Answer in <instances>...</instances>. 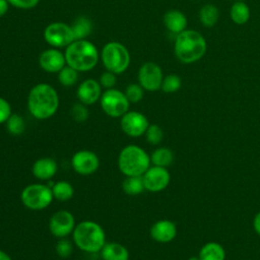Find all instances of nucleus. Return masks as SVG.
<instances>
[{
  "label": "nucleus",
  "mask_w": 260,
  "mask_h": 260,
  "mask_svg": "<svg viewBox=\"0 0 260 260\" xmlns=\"http://www.w3.org/2000/svg\"><path fill=\"white\" fill-rule=\"evenodd\" d=\"M59 95L55 87L48 83L34 85L27 95V110L37 120H47L58 111Z\"/></svg>",
  "instance_id": "1"
},
{
  "label": "nucleus",
  "mask_w": 260,
  "mask_h": 260,
  "mask_svg": "<svg viewBox=\"0 0 260 260\" xmlns=\"http://www.w3.org/2000/svg\"><path fill=\"white\" fill-rule=\"evenodd\" d=\"M207 51V43L203 35L194 29H185L175 38L174 53L184 64H192L202 59Z\"/></svg>",
  "instance_id": "2"
},
{
  "label": "nucleus",
  "mask_w": 260,
  "mask_h": 260,
  "mask_svg": "<svg viewBox=\"0 0 260 260\" xmlns=\"http://www.w3.org/2000/svg\"><path fill=\"white\" fill-rule=\"evenodd\" d=\"M66 64L78 72H86L93 69L100 59L96 46L84 40H75L65 48Z\"/></svg>",
  "instance_id": "3"
},
{
  "label": "nucleus",
  "mask_w": 260,
  "mask_h": 260,
  "mask_svg": "<svg viewBox=\"0 0 260 260\" xmlns=\"http://www.w3.org/2000/svg\"><path fill=\"white\" fill-rule=\"evenodd\" d=\"M72 242L85 253H100L107 243L106 233L100 223L93 220H82L75 225L72 233Z\"/></svg>",
  "instance_id": "4"
},
{
  "label": "nucleus",
  "mask_w": 260,
  "mask_h": 260,
  "mask_svg": "<svg viewBox=\"0 0 260 260\" xmlns=\"http://www.w3.org/2000/svg\"><path fill=\"white\" fill-rule=\"evenodd\" d=\"M119 171L125 176H142L150 167V155L140 146L129 144L124 146L117 159Z\"/></svg>",
  "instance_id": "5"
},
{
  "label": "nucleus",
  "mask_w": 260,
  "mask_h": 260,
  "mask_svg": "<svg viewBox=\"0 0 260 260\" xmlns=\"http://www.w3.org/2000/svg\"><path fill=\"white\" fill-rule=\"evenodd\" d=\"M101 59L106 70L117 75L124 73L130 65V53L121 43L113 41L107 43L101 52Z\"/></svg>",
  "instance_id": "6"
},
{
  "label": "nucleus",
  "mask_w": 260,
  "mask_h": 260,
  "mask_svg": "<svg viewBox=\"0 0 260 260\" xmlns=\"http://www.w3.org/2000/svg\"><path fill=\"white\" fill-rule=\"evenodd\" d=\"M53 199L51 187L42 183L29 184L20 192V201L23 206L34 211L46 209L51 205Z\"/></svg>",
  "instance_id": "7"
},
{
  "label": "nucleus",
  "mask_w": 260,
  "mask_h": 260,
  "mask_svg": "<svg viewBox=\"0 0 260 260\" xmlns=\"http://www.w3.org/2000/svg\"><path fill=\"white\" fill-rule=\"evenodd\" d=\"M100 105L104 113L111 118H121L129 111L130 107V103L124 91L115 87L103 91Z\"/></svg>",
  "instance_id": "8"
},
{
  "label": "nucleus",
  "mask_w": 260,
  "mask_h": 260,
  "mask_svg": "<svg viewBox=\"0 0 260 260\" xmlns=\"http://www.w3.org/2000/svg\"><path fill=\"white\" fill-rule=\"evenodd\" d=\"M44 39L52 48H66L75 41L71 25L62 22L54 21L49 23L44 29Z\"/></svg>",
  "instance_id": "9"
},
{
  "label": "nucleus",
  "mask_w": 260,
  "mask_h": 260,
  "mask_svg": "<svg viewBox=\"0 0 260 260\" xmlns=\"http://www.w3.org/2000/svg\"><path fill=\"white\" fill-rule=\"evenodd\" d=\"M164 79V73L160 66L155 62L143 63L137 73L138 83L146 91H156L160 89Z\"/></svg>",
  "instance_id": "10"
},
{
  "label": "nucleus",
  "mask_w": 260,
  "mask_h": 260,
  "mask_svg": "<svg viewBox=\"0 0 260 260\" xmlns=\"http://www.w3.org/2000/svg\"><path fill=\"white\" fill-rule=\"evenodd\" d=\"M149 126L146 116L138 111H128L120 118L121 130L129 137L138 138L144 135Z\"/></svg>",
  "instance_id": "11"
},
{
  "label": "nucleus",
  "mask_w": 260,
  "mask_h": 260,
  "mask_svg": "<svg viewBox=\"0 0 260 260\" xmlns=\"http://www.w3.org/2000/svg\"><path fill=\"white\" fill-rule=\"evenodd\" d=\"M76 222L74 215L68 210H58L49 219V231L50 233L58 238H67L72 235L75 229Z\"/></svg>",
  "instance_id": "12"
},
{
  "label": "nucleus",
  "mask_w": 260,
  "mask_h": 260,
  "mask_svg": "<svg viewBox=\"0 0 260 260\" xmlns=\"http://www.w3.org/2000/svg\"><path fill=\"white\" fill-rule=\"evenodd\" d=\"M71 167L76 174L89 176L94 174L100 168V158L98 154L91 150L80 149L72 155Z\"/></svg>",
  "instance_id": "13"
},
{
  "label": "nucleus",
  "mask_w": 260,
  "mask_h": 260,
  "mask_svg": "<svg viewBox=\"0 0 260 260\" xmlns=\"http://www.w3.org/2000/svg\"><path fill=\"white\" fill-rule=\"evenodd\" d=\"M145 190L156 193L165 190L171 181V175L167 168L151 166L142 175Z\"/></svg>",
  "instance_id": "14"
},
{
  "label": "nucleus",
  "mask_w": 260,
  "mask_h": 260,
  "mask_svg": "<svg viewBox=\"0 0 260 260\" xmlns=\"http://www.w3.org/2000/svg\"><path fill=\"white\" fill-rule=\"evenodd\" d=\"M39 65L48 73H58L67 65L64 52L57 48H50L43 51L39 56Z\"/></svg>",
  "instance_id": "15"
},
{
  "label": "nucleus",
  "mask_w": 260,
  "mask_h": 260,
  "mask_svg": "<svg viewBox=\"0 0 260 260\" xmlns=\"http://www.w3.org/2000/svg\"><path fill=\"white\" fill-rule=\"evenodd\" d=\"M102 88L103 87L100 84L99 80H95L93 78L84 79L79 83L76 90V96L78 99V102L86 106H90L95 104L96 102H100L103 93Z\"/></svg>",
  "instance_id": "16"
},
{
  "label": "nucleus",
  "mask_w": 260,
  "mask_h": 260,
  "mask_svg": "<svg viewBox=\"0 0 260 260\" xmlns=\"http://www.w3.org/2000/svg\"><path fill=\"white\" fill-rule=\"evenodd\" d=\"M149 234L152 240L157 243H170L177 236V226L172 220L159 219L151 225Z\"/></svg>",
  "instance_id": "17"
},
{
  "label": "nucleus",
  "mask_w": 260,
  "mask_h": 260,
  "mask_svg": "<svg viewBox=\"0 0 260 260\" xmlns=\"http://www.w3.org/2000/svg\"><path fill=\"white\" fill-rule=\"evenodd\" d=\"M58 171L57 161L50 156L40 157L31 166L32 176L40 181L51 180Z\"/></svg>",
  "instance_id": "18"
},
{
  "label": "nucleus",
  "mask_w": 260,
  "mask_h": 260,
  "mask_svg": "<svg viewBox=\"0 0 260 260\" xmlns=\"http://www.w3.org/2000/svg\"><path fill=\"white\" fill-rule=\"evenodd\" d=\"M166 28L174 35H178L187 28L188 19L187 16L178 9L168 10L162 17Z\"/></svg>",
  "instance_id": "19"
},
{
  "label": "nucleus",
  "mask_w": 260,
  "mask_h": 260,
  "mask_svg": "<svg viewBox=\"0 0 260 260\" xmlns=\"http://www.w3.org/2000/svg\"><path fill=\"white\" fill-rule=\"evenodd\" d=\"M100 255L103 260H129L130 257L128 249L118 242L106 243Z\"/></svg>",
  "instance_id": "20"
},
{
  "label": "nucleus",
  "mask_w": 260,
  "mask_h": 260,
  "mask_svg": "<svg viewBox=\"0 0 260 260\" xmlns=\"http://www.w3.org/2000/svg\"><path fill=\"white\" fill-rule=\"evenodd\" d=\"M230 16L232 21L238 25L247 23L251 16V11L248 4L244 1H235L231 6Z\"/></svg>",
  "instance_id": "21"
},
{
  "label": "nucleus",
  "mask_w": 260,
  "mask_h": 260,
  "mask_svg": "<svg viewBox=\"0 0 260 260\" xmlns=\"http://www.w3.org/2000/svg\"><path fill=\"white\" fill-rule=\"evenodd\" d=\"M219 20V9L216 5L208 3L199 10V21L205 27H213Z\"/></svg>",
  "instance_id": "22"
},
{
  "label": "nucleus",
  "mask_w": 260,
  "mask_h": 260,
  "mask_svg": "<svg viewBox=\"0 0 260 260\" xmlns=\"http://www.w3.org/2000/svg\"><path fill=\"white\" fill-rule=\"evenodd\" d=\"M198 256L200 260H224L225 251L220 244L209 242L200 249Z\"/></svg>",
  "instance_id": "23"
},
{
  "label": "nucleus",
  "mask_w": 260,
  "mask_h": 260,
  "mask_svg": "<svg viewBox=\"0 0 260 260\" xmlns=\"http://www.w3.org/2000/svg\"><path fill=\"white\" fill-rule=\"evenodd\" d=\"M51 189L54 199L61 202H66L70 200L74 195V188L72 184L65 180L53 183L51 185Z\"/></svg>",
  "instance_id": "24"
},
{
  "label": "nucleus",
  "mask_w": 260,
  "mask_h": 260,
  "mask_svg": "<svg viewBox=\"0 0 260 260\" xmlns=\"http://www.w3.org/2000/svg\"><path fill=\"white\" fill-rule=\"evenodd\" d=\"M92 27L91 20L86 16H78L71 24L75 40L86 39L91 34Z\"/></svg>",
  "instance_id": "25"
},
{
  "label": "nucleus",
  "mask_w": 260,
  "mask_h": 260,
  "mask_svg": "<svg viewBox=\"0 0 260 260\" xmlns=\"http://www.w3.org/2000/svg\"><path fill=\"white\" fill-rule=\"evenodd\" d=\"M122 190L124 193L130 196H136L141 194L144 190V183L142 176H127L122 182Z\"/></svg>",
  "instance_id": "26"
},
{
  "label": "nucleus",
  "mask_w": 260,
  "mask_h": 260,
  "mask_svg": "<svg viewBox=\"0 0 260 260\" xmlns=\"http://www.w3.org/2000/svg\"><path fill=\"white\" fill-rule=\"evenodd\" d=\"M174 160V153L168 147H158L150 154V162L152 166L167 168Z\"/></svg>",
  "instance_id": "27"
},
{
  "label": "nucleus",
  "mask_w": 260,
  "mask_h": 260,
  "mask_svg": "<svg viewBox=\"0 0 260 260\" xmlns=\"http://www.w3.org/2000/svg\"><path fill=\"white\" fill-rule=\"evenodd\" d=\"M7 132L12 136H19L23 134L25 130V122L21 115L12 113L8 120L5 122Z\"/></svg>",
  "instance_id": "28"
},
{
  "label": "nucleus",
  "mask_w": 260,
  "mask_h": 260,
  "mask_svg": "<svg viewBox=\"0 0 260 260\" xmlns=\"http://www.w3.org/2000/svg\"><path fill=\"white\" fill-rule=\"evenodd\" d=\"M78 73L79 72L77 70L66 65L57 73L58 81L61 85H63L65 87L73 86L78 81V77H79Z\"/></svg>",
  "instance_id": "29"
},
{
  "label": "nucleus",
  "mask_w": 260,
  "mask_h": 260,
  "mask_svg": "<svg viewBox=\"0 0 260 260\" xmlns=\"http://www.w3.org/2000/svg\"><path fill=\"white\" fill-rule=\"evenodd\" d=\"M182 86V79L177 74H168L164 76L160 89L166 93H174Z\"/></svg>",
  "instance_id": "30"
},
{
  "label": "nucleus",
  "mask_w": 260,
  "mask_h": 260,
  "mask_svg": "<svg viewBox=\"0 0 260 260\" xmlns=\"http://www.w3.org/2000/svg\"><path fill=\"white\" fill-rule=\"evenodd\" d=\"M144 91L145 90L143 89V87L137 82L128 84L124 90V93L130 104H137L143 99Z\"/></svg>",
  "instance_id": "31"
},
{
  "label": "nucleus",
  "mask_w": 260,
  "mask_h": 260,
  "mask_svg": "<svg viewBox=\"0 0 260 260\" xmlns=\"http://www.w3.org/2000/svg\"><path fill=\"white\" fill-rule=\"evenodd\" d=\"M146 141L151 145H157L164 138V131L157 124H149L145 133Z\"/></svg>",
  "instance_id": "32"
},
{
  "label": "nucleus",
  "mask_w": 260,
  "mask_h": 260,
  "mask_svg": "<svg viewBox=\"0 0 260 260\" xmlns=\"http://www.w3.org/2000/svg\"><path fill=\"white\" fill-rule=\"evenodd\" d=\"M73 244L71 241H69L67 238L59 239L55 246L56 254L60 258H68L71 256L73 252Z\"/></svg>",
  "instance_id": "33"
},
{
  "label": "nucleus",
  "mask_w": 260,
  "mask_h": 260,
  "mask_svg": "<svg viewBox=\"0 0 260 260\" xmlns=\"http://www.w3.org/2000/svg\"><path fill=\"white\" fill-rule=\"evenodd\" d=\"M89 116V112H88V109H87V106L78 102V103H75L72 108H71V117L73 118L74 121L78 122V123H81V122H84L87 120Z\"/></svg>",
  "instance_id": "34"
},
{
  "label": "nucleus",
  "mask_w": 260,
  "mask_h": 260,
  "mask_svg": "<svg viewBox=\"0 0 260 260\" xmlns=\"http://www.w3.org/2000/svg\"><path fill=\"white\" fill-rule=\"evenodd\" d=\"M99 82L102 85L103 88L105 89H110V88H114L116 83H117V74L106 70L105 72H103L99 78Z\"/></svg>",
  "instance_id": "35"
},
{
  "label": "nucleus",
  "mask_w": 260,
  "mask_h": 260,
  "mask_svg": "<svg viewBox=\"0 0 260 260\" xmlns=\"http://www.w3.org/2000/svg\"><path fill=\"white\" fill-rule=\"evenodd\" d=\"M11 114L12 109L9 102L6 99L0 96V125L4 124Z\"/></svg>",
  "instance_id": "36"
},
{
  "label": "nucleus",
  "mask_w": 260,
  "mask_h": 260,
  "mask_svg": "<svg viewBox=\"0 0 260 260\" xmlns=\"http://www.w3.org/2000/svg\"><path fill=\"white\" fill-rule=\"evenodd\" d=\"M9 4L19 9H31L36 7L40 0H8Z\"/></svg>",
  "instance_id": "37"
},
{
  "label": "nucleus",
  "mask_w": 260,
  "mask_h": 260,
  "mask_svg": "<svg viewBox=\"0 0 260 260\" xmlns=\"http://www.w3.org/2000/svg\"><path fill=\"white\" fill-rule=\"evenodd\" d=\"M9 5L10 4L8 0H0V17H3L7 13L9 9Z\"/></svg>",
  "instance_id": "38"
},
{
  "label": "nucleus",
  "mask_w": 260,
  "mask_h": 260,
  "mask_svg": "<svg viewBox=\"0 0 260 260\" xmlns=\"http://www.w3.org/2000/svg\"><path fill=\"white\" fill-rule=\"evenodd\" d=\"M253 226L255 232L260 236V211L255 215L253 220Z\"/></svg>",
  "instance_id": "39"
},
{
  "label": "nucleus",
  "mask_w": 260,
  "mask_h": 260,
  "mask_svg": "<svg viewBox=\"0 0 260 260\" xmlns=\"http://www.w3.org/2000/svg\"><path fill=\"white\" fill-rule=\"evenodd\" d=\"M0 260H12L11 256L7 254L5 251L0 250Z\"/></svg>",
  "instance_id": "40"
},
{
  "label": "nucleus",
  "mask_w": 260,
  "mask_h": 260,
  "mask_svg": "<svg viewBox=\"0 0 260 260\" xmlns=\"http://www.w3.org/2000/svg\"><path fill=\"white\" fill-rule=\"evenodd\" d=\"M188 260H200V258H199V256L198 257H195V256H192V257H190Z\"/></svg>",
  "instance_id": "41"
},
{
  "label": "nucleus",
  "mask_w": 260,
  "mask_h": 260,
  "mask_svg": "<svg viewBox=\"0 0 260 260\" xmlns=\"http://www.w3.org/2000/svg\"><path fill=\"white\" fill-rule=\"evenodd\" d=\"M236 1H244V0H236Z\"/></svg>",
  "instance_id": "42"
}]
</instances>
